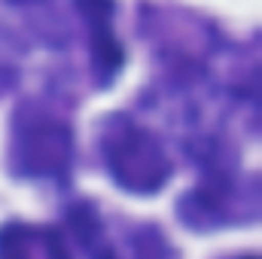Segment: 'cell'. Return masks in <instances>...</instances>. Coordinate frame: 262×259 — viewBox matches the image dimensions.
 Listing matches in <instances>:
<instances>
[{
  "label": "cell",
  "mask_w": 262,
  "mask_h": 259,
  "mask_svg": "<svg viewBox=\"0 0 262 259\" xmlns=\"http://www.w3.org/2000/svg\"><path fill=\"white\" fill-rule=\"evenodd\" d=\"M180 217L195 229H216V226L250 220V213L244 210V192L235 189V183L226 177L204 180L201 186L183 195Z\"/></svg>",
  "instance_id": "obj_3"
},
{
  "label": "cell",
  "mask_w": 262,
  "mask_h": 259,
  "mask_svg": "<svg viewBox=\"0 0 262 259\" xmlns=\"http://www.w3.org/2000/svg\"><path fill=\"white\" fill-rule=\"evenodd\" d=\"M76 9L85 21L89 31V46H92V64H95V76L98 82H113V76L122 70L125 61V49L116 40L113 31V0H76Z\"/></svg>",
  "instance_id": "obj_4"
},
{
  "label": "cell",
  "mask_w": 262,
  "mask_h": 259,
  "mask_svg": "<svg viewBox=\"0 0 262 259\" xmlns=\"http://www.w3.org/2000/svg\"><path fill=\"white\" fill-rule=\"evenodd\" d=\"M238 259H256V256H238Z\"/></svg>",
  "instance_id": "obj_7"
},
{
  "label": "cell",
  "mask_w": 262,
  "mask_h": 259,
  "mask_svg": "<svg viewBox=\"0 0 262 259\" xmlns=\"http://www.w3.org/2000/svg\"><path fill=\"white\" fill-rule=\"evenodd\" d=\"M101 259H116V256H113V253H104V256H101Z\"/></svg>",
  "instance_id": "obj_6"
},
{
  "label": "cell",
  "mask_w": 262,
  "mask_h": 259,
  "mask_svg": "<svg viewBox=\"0 0 262 259\" xmlns=\"http://www.w3.org/2000/svg\"><path fill=\"white\" fill-rule=\"evenodd\" d=\"M101 156H104V165H107L110 177L116 180V186L134 195L159 192L174 174L171 156L162 146V140L122 113L104 119Z\"/></svg>",
  "instance_id": "obj_2"
},
{
  "label": "cell",
  "mask_w": 262,
  "mask_h": 259,
  "mask_svg": "<svg viewBox=\"0 0 262 259\" xmlns=\"http://www.w3.org/2000/svg\"><path fill=\"white\" fill-rule=\"evenodd\" d=\"M0 259H70L61 232L37 223H6L0 229Z\"/></svg>",
  "instance_id": "obj_5"
},
{
  "label": "cell",
  "mask_w": 262,
  "mask_h": 259,
  "mask_svg": "<svg viewBox=\"0 0 262 259\" xmlns=\"http://www.w3.org/2000/svg\"><path fill=\"white\" fill-rule=\"evenodd\" d=\"M9 168L21 180L64 183L73 168V134L43 104H21L9 128Z\"/></svg>",
  "instance_id": "obj_1"
}]
</instances>
